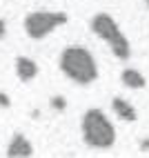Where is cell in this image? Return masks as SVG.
Returning a JSON list of instances; mask_svg holds the SVG:
<instances>
[{
  "mask_svg": "<svg viewBox=\"0 0 149 158\" xmlns=\"http://www.w3.org/2000/svg\"><path fill=\"white\" fill-rule=\"evenodd\" d=\"M60 71L76 85H91L98 78V65L96 58L89 54V49L80 45L65 47L60 54Z\"/></svg>",
  "mask_w": 149,
  "mask_h": 158,
  "instance_id": "cell-1",
  "label": "cell"
},
{
  "mask_svg": "<svg viewBox=\"0 0 149 158\" xmlns=\"http://www.w3.org/2000/svg\"><path fill=\"white\" fill-rule=\"evenodd\" d=\"M80 131H82V140L89 147H93V149H109L116 143L114 125L107 118V114L98 107H91L82 114Z\"/></svg>",
  "mask_w": 149,
  "mask_h": 158,
  "instance_id": "cell-2",
  "label": "cell"
},
{
  "mask_svg": "<svg viewBox=\"0 0 149 158\" xmlns=\"http://www.w3.org/2000/svg\"><path fill=\"white\" fill-rule=\"evenodd\" d=\"M91 31L98 38H102L105 43H107L114 51V56L116 58H120V60H127L131 56V47H129V40H127V36L122 34V29L118 27V23L109 16V14H96L91 18Z\"/></svg>",
  "mask_w": 149,
  "mask_h": 158,
  "instance_id": "cell-3",
  "label": "cell"
},
{
  "mask_svg": "<svg viewBox=\"0 0 149 158\" xmlns=\"http://www.w3.org/2000/svg\"><path fill=\"white\" fill-rule=\"evenodd\" d=\"M67 20H69V16L65 11H47V9H40V11H31V14L25 16L23 27H25V34L29 38L40 40V38L49 36L54 29L67 25Z\"/></svg>",
  "mask_w": 149,
  "mask_h": 158,
  "instance_id": "cell-4",
  "label": "cell"
},
{
  "mask_svg": "<svg viewBox=\"0 0 149 158\" xmlns=\"http://www.w3.org/2000/svg\"><path fill=\"white\" fill-rule=\"evenodd\" d=\"M7 156L9 158H29V156H34V145L25 134L16 131L7 145Z\"/></svg>",
  "mask_w": 149,
  "mask_h": 158,
  "instance_id": "cell-5",
  "label": "cell"
},
{
  "mask_svg": "<svg viewBox=\"0 0 149 158\" xmlns=\"http://www.w3.org/2000/svg\"><path fill=\"white\" fill-rule=\"evenodd\" d=\"M16 76L20 82H31L36 76H38V65L36 60H31L27 56H20L16 58Z\"/></svg>",
  "mask_w": 149,
  "mask_h": 158,
  "instance_id": "cell-6",
  "label": "cell"
},
{
  "mask_svg": "<svg viewBox=\"0 0 149 158\" xmlns=\"http://www.w3.org/2000/svg\"><path fill=\"white\" fill-rule=\"evenodd\" d=\"M111 109H114V114L118 116L120 120H125V123H136V120H138V114H136V109L131 107V102H127V100L120 98V96H116V98L111 100Z\"/></svg>",
  "mask_w": 149,
  "mask_h": 158,
  "instance_id": "cell-7",
  "label": "cell"
},
{
  "mask_svg": "<svg viewBox=\"0 0 149 158\" xmlns=\"http://www.w3.org/2000/svg\"><path fill=\"white\" fill-rule=\"evenodd\" d=\"M120 80H122L129 89H143V87L147 85V78H145L138 69H125V71L120 73Z\"/></svg>",
  "mask_w": 149,
  "mask_h": 158,
  "instance_id": "cell-8",
  "label": "cell"
},
{
  "mask_svg": "<svg viewBox=\"0 0 149 158\" xmlns=\"http://www.w3.org/2000/svg\"><path fill=\"white\" fill-rule=\"evenodd\" d=\"M51 107H54L56 111H65L67 109V98L65 96H54L51 98Z\"/></svg>",
  "mask_w": 149,
  "mask_h": 158,
  "instance_id": "cell-9",
  "label": "cell"
},
{
  "mask_svg": "<svg viewBox=\"0 0 149 158\" xmlns=\"http://www.w3.org/2000/svg\"><path fill=\"white\" fill-rule=\"evenodd\" d=\"M0 107H2V109H9V107H11V98H9L5 91H0Z\"/></svg>",
  "mask_w": 149,
  "mask_h": 158,
  "instance_id": "cell-10",
  "label": "cell"
},
{
  "mask_svg": "<svg viewBox=\"0 0 149 158\" xmlns=\"http://www.w3.org/2000/svg\"><path fill=\"white\" fill-rule=\"evenodd\" d=\"M7 34V23H5V18H0V38H5Z\"/></svg>",
  "mask_w": 149,
  "mask_h": 158,
  "instance_id": "cell-11",
  "label": "cell"
},
{
  "mask_svg": "<svg viewBox=\"0 0 149 158\" xmlns=\"http://www.w3.org/2000/svg\"><path fill=\"white\" fill-rule=\"evenodd\" d=\"M140 149L143 152H149V138H143L140 140Z\"/></svg>",
  "mask_w": 149,
  "mask_h": 158,
  "instance_id": "cell-12",
  "label": "cell"
},
{
  "mask_svg": "<svg viewBox=\"0 0 149 158\" xmlns=\"http://www.w3.org/2000/svg\"><path fill=\"white\" fill-rule=\"evenodd\" d=\"M145 2H147V7H149V0H145Z\"/></svg>",
  "mask_w": 149,
  "mask_h": 158,
  "instance_id": "cell-13",
  "label": "cell"
}]
</instances>
